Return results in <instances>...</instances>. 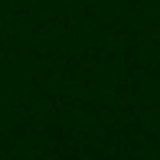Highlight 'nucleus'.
<instances>
[]
</instances>
